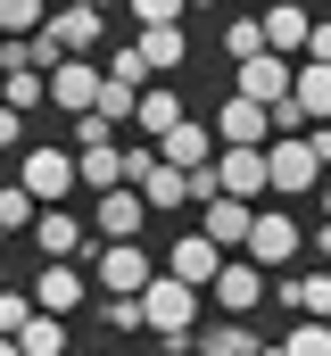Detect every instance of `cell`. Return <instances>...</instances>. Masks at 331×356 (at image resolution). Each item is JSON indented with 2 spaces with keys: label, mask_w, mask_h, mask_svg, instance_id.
Returning <instances> with one entry per match:
<instances>
[{
  "label": "cell",
  "mask_w": 331,
  "mask_h": 356,
  "mask_svg": "<svg viewBox=\"0 0 331 356\" xmlns=\"http://www.w3.org/2000/svg\"><path fill=\"white\" fill-rule=\"evenodd\" d=\"M290 75H298V58H282V50H257V58H241V67H232V91L273 108V99L290 91Z\"/></svg>",
  "instance_id": "obj_9"
},
{
  "label": "cell",
  "mask_w": 331,
  "mask_h": 356,
  "mask_svg": "<svg viewBox=\"0 0 331 356\" xmlns=\"http://www.w3.org/2000/svg\"><path fill=\"white\" fill-rule=\"evenodd\" d=\"M315 257H323V266H331V216H323V224H315Z\"/></svg>",
  "instance_id": "obj_38"
},
{
  "label": "cell",
  "mask_w": 331,
  "mask_h": 356,
  "mask_svg": "<svg viewBox=\"0 0 331 356\" xmlns=\"http://www.w3.org/2000/svg\"><path fill=\"white\" fill-rule=\"evenodd\" d=\"M133 99H141V83H116V75H99V99H91V108H99L108 124H133Z\"/></svg>",
  "instance_id": "obj_29"
},
{
  "label": "cell",
  "mask_w": 331,
  "mask_h": 356,
  "mask_svg": "<svg viewBox=\"0 0 331 356\" xmlns=\"http://www.w3.org/2000/svg\"><path fill=\"white\" fill-rule=\"evenodd\" d=\"M124 8H133V17H141V25H174V17H182V8H191V0H124Z\"/></svg>",
  "instance_id": "obj_33"
},
{
  "label": "cell",
  "mask_w": 331,
  "mask_h": 356,
  "mask_svg": "<svg viewBox=\"0 0 331 356\" xmlns=\"http://www.w3.org/2000/svg\"><path fill=\"white\" fill-rule=\"evenodd\" d=\"M0 99H8V108H25V116H33V108H42V99H50V75H33V67H17V75H0Z\"/></svg>",
  "instance_id": "obj_27"
},
{
  "label": "cell",
  "mask_w": 331,
  "mask_h": 356,
  "mask_svg": "<svg viewBox=\"0 0 331 356\" xmlns=\"http://www.w3.org/2000/svg\"><path fill=\"white\" fill-rule=\"evenodd\" d=\"M17 182H25L42 207H58V199L75 191V149H58V141H25V149H17Z\"/></svg>",
  "instance_id": "obj_3"
},
{
  "label": "cell",
  "mask_w": 331,
  "mask_h": 356,
  "mask_svg": "<svg viewBox=\"0 0 331 356\" xmlns=\"http://www.w3.org/2000/svg\"><path fill=\"white\" fill-rule=\"evenodd\" d=\"M191 323H199V290L174 282V273L158 266L150 282H141V332H158V348L182 356V348H191Z\"/></svg>",
  "instance_id": "obj_1"
},
{
  "label": "cell",
  "mask_w": 331,
  "mask_h": 356,
  "mask_svg": "<svg viewBox=\"0 0 331 356\" xmlns=\"http://www.w3.org/2000/svg\"><path fill=\"white\" fill-rule=\"evenodd\" d=\"M33 207H42V199H33L25 182H0V232H33Z\"/></svg>",
  "instance_id": "obj_28"
},
{
  "label": "cell",
  "mask_w": 331,
  "mask_h": 356,
  "mask_svg": "<svg viewBox=\"0 0 331 356\" xmlns=\"http://www.w3.org/2000/svg\"><path fill=\"white\" fill-rule=\"evenodd\" d=\"M50 99H58L67 116H83V108L99 99V67H91V58H58V67H50Z\"/></svg>",
  "instance_id": "obj_18"
},
{
  "label": "cell",
  "mask_w": 331,
  "mask_h": 356,
  "mask_svg": "<svg viewBox=\"0 0 331 356\" xmlns=\"http://www.w3.org/2000/svg\"><path fill=\"white\" fill-rule=\"evenodd\" d=\"M323 216H331V182H323Z\"/></svg>",
  "instance_id": "obj_41"
},
{
  "label": "cell",
  "mask_w": 331,
  "mask_h": 356,
  "mask_svg": "<svg viewBox=\"0 0 331 356\" xmlns=\"http://www.w3.org/2000/svg\"><path fill=\"white\" fill-rule=\"evenodd\" d=\"M25 315H33V290H17V282H8V290H0V332L17 340V332H25Z\"/></svg>",
  "instance_id": "obj_31"
},
{
  "label": "cell",
  "mask_w": 331,
  "mask_h": 356,
  "mask_svg": "<svg viewBox=\"0 0 331 356\" xmlns=\"http://www.w3.org/2000/svg\"><path fill=\"white\" fill-rule=\"evenodd\" d=\"M265 50V25H257V8H232V25H224V58L241 67V58H257Z\"/></svg>",
  "instance_id": "obj_25"
},
{
  "label": "cell",
  "mask_w": 331,
  "mask_h": 356,
  "mask_svg": "<svg viewBox=\"0 0 331 356\" xmlns=\"http://www.w3.org/2000/svg\"><path fill=\"white\" fill-rule=\"evenodd\" d=\"M282 356H331V315H298L290 340H282Z\"/></svg>",
  "instance_id": "obj_26"
},
{
  "label": "cell",
  "mask_w": 331,
  "mask_h": 356,
  "mask_svg": "<svg viewBox=\"0 0 331 356\" xmlns=\"http://www.w3.org/2000/svg\"><path fill=\"white\" fill-rule=\"evenodd\" d=\"M290 108H298L307 124H331V67L323 58H307V67L290 75Z\"/></svg>",
  "instance_id": "obj_20"
},
{
  "label": "cell",
  "mask_w": 331,
  "mask_h": 356,
  "mask_svg": "<svg viewBox=\"0 0 331 356\" xmlns=\"http://www.w3.org/2000/svg\"><path fill=\"white\" fill-rule=\"evenodd\" d=\"M91 273H99V282H91V290H99V298H141V282H150V257H141V249H133V241H99V257H91Z\"/></svg>",
  "instance_id": "obj_5"
},
{
  "label": "cell",
  "mask_w": 331,
  "mask_h": 356,
  "mask_svg": "<svg viewBox=\"0 0 331 356\" xmlns=\"http://www.w3.org/2000/svg\"><path fill=\"white\" fill-rule=\"evenodd\" d=\"M0 149H25V108L0 99Z\"/></svg>",
  "instance_id": "obj_35"
},
{
  "label": "cell",
  "mask_w": 331,
  "mask_h": 356,
  "mask_svg": "<svg viewBox=\"0 0 331 356\" xmlns=\"http://www.w3.org/2000/svg\"><path fill=\"white\" fill-rule=\"evenodd\" d=\"M141 224H150V199L133 182H108L99 191V241H141Z\"/></svg>",
  "instance_id": "obj_12"
},
{
  "label": "cell",
  "mask_w": 331,
  "mask_h": 356,
  "mask_svg": "<svg viewBox=\"0 0 331 356\" xmlns=\"http://www.w3.org/2000/svg\"><path fill=\"white\" fill-rule=\"evenodd\" d=\"M224 141H273V116H265V99H224V116H216V149Z\"/></svg>",
  "instance_id": "obj_19"
},
{
  "label": "cell",
  "mask_w": 331,
  "mask_h": 356,
  "mask_svg": "<svg viewBox=\"0 0 331 356\" xmlns=\"http://www.w3.org/2000/svg\"><path fill=\"white\" fill-rule=\"evenodd\" d=\"M207 298H216L224 315H248V307L265 298V266H257V257H224L216 282H207Z\"/></svg>",
  "instance_id": "obj_10"
},
{
  "label": "cell",
  "mask_w": 331,
  "mask_h": 356,
  "mask_svg": "<svg viewBox=\"0 0 331 356\" xmlns=\"http://www.w3.org/2000/svg\"><path fill=\"white\" fill-rule=\"evenodd\" d=\"M133 124L158 141L166 124H182V91H166V83H141V99H133Z\"/></svg>",
  "instance_id": "obj_22"
},
{
  "label": "cell",
  "mask_w": 331,
  "mask_h": 356,
  "mask_svg": "<svg viewBox=\"0 0 331 356\" xmlns=\"http://www.w3.org/2000/svg\"><path fill=\"white\" fill-rule=\"evenodd\" d=\"M158 158H166V166H182V175L207 166V158H216V124H191V116L166 124V133H158Z\"/></svg>",
  "instance_id": "obj_16"
},
{
  "label": "cell",
  "mask_w": 331,
  "mask_h": 356,
  "mask_svg": "<svg viewBox=\"0 0 331 356\" xmlns=\"http://www.w3.org/2000/svg\"><path fill=\"white\" fill-rule=\"evenodd\" d=\"M224 257H232V249H216L207 232H191V241H174V249H166V273H174V282H191V290H207Z\"/></svg>",
  "instance_id": "obj_15"
},
{
  "label": "cell",
  "mask_w": 331,
  "mask_h": 356,
  "mask_svg": "<svg viewBox=\"0 0 331 356\" xmlns=\"http://www.w3.org/2000/svg\"><path fill=\"white\" fill-rule=\"evenodd\" d=\"M232 8H257V0H232Z\"/></svg>",
  "instance_id": "obj_43"
},
{
  "label": "cell",
  "mask_w": 331,
  "mask_h": 356,
  "mask_svg": "<svg viewBox=\"0 0 331 356\" xmlns=\"http://www.w3.org/2000/svg\"><path fill=\"white\" fill-rule=\"evenodd\" d=\"M91 356H108V348H91Z\"/></svg>",
  "instance_id": "obj_44"
},
{
  "label": "cell",
  "mask_w": 331,
  "mask_h": 356,
  "mask_svg": "<svg viewBox=\"0 0 331 356\" xmlns=\"http://www.w3.org/2000/svg\"><path fill=\"white\" fill-rule=\"evenodd\" d=\"M191 348L199 356H257V332H248V315H224L216 332H191Z\"/></svg>",
  "instance_id": "obj_23"
},
{
  "label": "cell",
  "mask_w": 331,
  "mask_h": 356,
  "mask_svg": "<svg viewBox=\"0 0 331 356\" xmlns=\"http://www.w3.org/2000/svg\"><path fill=\"white\" fill-rule=\"evenodd\" d=\"M248 216H257V199H232V191H216V199L199 207V232H207L216 249H241V241H248Z\"/></svg>",
  "instance_id": "obj_13"
},
{
  "label": "cell",
  "mask_w": 331,
  "mask_h": 356,
  "mask_svg": "<svg viewBox=\"0 0 331 356\" xmlns=\"http://www.w3.org/2000/svg\"><path fill=\"white\" fill-rule=\"evenodd\" d=\"M17 348L25 356H67V315H42V307H33L25 332H17Z\"/></svg>",
  "instance_id": "obj_24"
},
{
  "label": "cell",
  "mask_w": 331,
  "mask_h": 356,
  "mask_svg": "<svg viewBox=\"0 0 331 356\" xmlns=\"http://www.w3.org/2000/svg\"><path fill=\"white\" fill-rule=\"evenodd\" d=\"M133 50H141L150 75H182V67H191V33H182V17H174V25H141Z\"/></svg>",
  "instance_id": "obj_14"
},
{
  "label": "cell",
  "mask_w": 331,
  "mask_h": 356,
  "mask_svg": "<svg viewBox=\"0 0 331 356\" xmlns=\"http://www.w3.org/2000/svg\"><path fill=\"white\" fill-rule=\"evenodd\" d=\"M50 17V0H0V33H33Z\"/></svg>",
  "instance_id": "obj_30"
},
{
  "label": "cell",
  "mask_w": 331,
  "mask_h": 356,
  "mask_svg": "<svg viewBox=\"0 0 331 356\" xmlns=\"http://www.w3.org/2000/svg\"><path fill=\"white\" fill-rule=\"evenodd\" d=\"M0 241H8V232H0Z\"/></svg>",
  "instance_id": "obj_45"
},
{
  "label": "cell",
  "mask_w": 331,
  "mask_h": 356,
  "mask_svg": "<svg viewBox=\"0 0 331 356\" xmlns=\"http://www.w3.org/2000/svg\"><path fill=\"white\" fill-rule=\"evenodd\" d=\"M257 356H282V340H257Z\"/></svg>",
  "instance_id": "obj_39"
},
{
  "label": "cell",
  "mask_w": 331,
  "mask_h": 356,
  "mask_svg": "<svg viewBox=\"0 0 331 356\" xmlns=\"http://www.w3.org/2000/svg\"><path fill=\"white\" fill-rule=\"evenodd\" d=\"M33 249H42V257H75L83 249V216L67 199H58V207H33Z\"/></svg>",
  "instance_id": "obj_17"
},
{
  "label": "cell",
  "mask_w": 331,
  "mask_h": 356,
  "mask_svg": "<svg viewBox=\"0 0 331 356\" xmlns=\"http://www.w3.org/2000/svg\"><path fill=\"white\" fill-rule=\"evenodd\" d=\"M108 75H116V83H150V67H141V50H116V58H108Z\"/></svg>",
  "instance_id": "obj_34"
},
{
  "label": "cell",
  "mask_w": 331,
  "mask_h": 356,
  "mask_svg": "<svg viewBox=\"0 0 331 356\" xmlns=\"http://www.w3.org/2000/svg\"><path fill=\"white\" fill-rule=\"evenodd\" d=\"M257 25H265V50L298 58V50H307V25H315V8H298V0H257Z\"/></svg>",
  "instance_id": "obj_11"
},
{
  "label": "cell",
  "mask_w": 331,
  "mask_h": 356,
  "mask_svg": "<svg viewBox=\"0 0 331 356\" xmlns=\"http://www.w3.org/2000/svg\"><path fill=\"white\" fill-rule=\"evenodd\" d=\"M307 141H315V158L331 166V124H307Z\"/></svg>",
  "instance_id": "obj_37"
},
{
  "label": "cell",
  "mask_w": 331,
  "mask_h": 356,
  "mask_svg": "<svg viewBox=\"0 0 331 356\" xmlns=\"http://www.w3.org/2000/svg\"><path fill=\"white\" fill-rule=\"evenodd\" d=\"M0 356H25V348H17V340H8V332H0Z\"/></svg>",
  "instance_id": "obj_40"
},
{
  "label": "cell",
  "mask_w": 331,
  "mask_h": 356,
  "mask_svg": "<svg viewBox=\"0 0 331 356\" xmlns=\"http://www.w3.org/2000/svg\"><path fill=\"white\" fill-rule=\"evenodd\" d=\"M265 182H273L282 199H307V191L323 182V158H315V141H307V133H273V141H265Z\"/></svg>",
  "instance_id": "obj_2"
},
{
  "label": "cell",
  "mask_w": 331,
  "mask_h": 356,
  "mask_svg": "<svg viewBox=\"0 0 331 356\" xmlns=\"http://www.w3.org/2000/svg\"><path fill=\"white\" fill-rule=\"evenodd\" d=\"M99 315H108V332H116V340H133V332H141V298H108Z\"/></svg>",
  "instance_id": "obj_32"
},
{
  "label": "cell",
  "mask_w": 331,
  "mask_h": 356,
  "mask_svg": "<svg viewBox=\"0 0 331 356\" xmlns=\"http://www.w3.org/2000/svg\"><path fill=\"white\" fill-rule=\"evenodd\" d=\"M241 249H248L265 273H273V266H290V257H298V216H290V207H257Z\"/></svg>",
  "instance_id": "obj_6"
},
{
  "label": "cell",
  "mask_w": 331,
  "mask_h": 356,
  "mask_svg": "<svg viewBox=\"0 0 331 356\" xmlns=\"http://www.w3.org/2000/svg\"><path fill=\"white\" fill-rule=\"evenodd\" d=\"M216 191L265 199V191H273V182H265V141H224V149H216Z\"/></svg>",
  "instance_id": "obj_8"
},
{
  "label": "cell",
  "mask_w": 331,
  "mask_h": 356,
  "mask_svg": "<svg viewBox=\"0 0 331 356\" xmlns=\"http://www.w3.org/2000/svg\"><path fill=\"white\" fill-rule=\"evenodd\" d=\"M108 8H116V0H50L42 33H50L67 58H83V50H99V25H108Z\"/></svg>",
  "instance_id": "obj_4"
},
{
  "label": "cell",
  "mask_w": 331,
  "mask_h": 356,
  "mask_svg": "<svg viewBox=\"0 0 331 356\" xmlns=\"http://www.w3.org/2000/svg\"><path fill=\"white\" fill-rule=\"evenodd\" d=\"M290 315H331V273H282V282H265Z\"/></svg>",
  "instance_id": "obj_21"
},
{
  "label": "cell",
  "mask_w": 331,
  "mask_h": 356,
  "mask_svg": "<svg viewBox=\"0 0 331 356\" xmlns=\"http://www.w3.org/2000/svg\"><path fill=\"white\" fill-rule=\"evenodd\" d=\"M0 290H8V266H0Z\"/></svg>",
  "instance_id": "obj_42"
},
{
  "label": "cell",
  "mask_w": 331,
  "mask_h": 356,
  "mask_svg": "<svg viewBox=\"0 0 331 356\" xmlns=\"http://www.w3.org/2000/svg\"><path fill=\"white\" fill-rule=\"evenodd\" d=\"M307 58H323V67H331V17H315V25H307Z\"/></svg>",
  "instance_id": "obj_36"
},
{
  "label": "cell",
  "mask_w": 331,
  "mask_h": 356,
  "mask_svg": "<svg viewBox=\"0 0 331 356\" xmlns=\"http://www.w3.org/2000/svg\"><path fill=\"white\" fill-rule=\"evenodd\" d=\"M323 8H331V0H323Z\"/></svg>",
  "instance_id": "obj_46"
},
{
  "label": "cell",
  "mask_w": 331,
  "mask_h": 356,
  "mask_svg": "<svg viewBox=\"0 0 331 356\" xmlns=\"http://www.w3.org/2000/svg\"><path fill=\"white\" fill-rule=\"evenodd\" d=\"M25 290H33V307H42V315H75L83 298H91V282H83L75 257H42V273H33Z\"/></svg>",
  "instance_id": "obj_7"
}]
</instances>
